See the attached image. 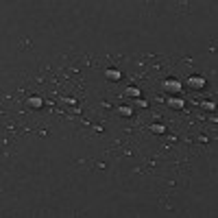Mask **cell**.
<instances>
[{
    "instance_id": "2",
    "label": "cell",
    "mask_w": 218,
    "mask_h": 218,
    "mask_svg": "<svg viewBox=\"0 0 218 218\" xmlns=\"http://www.w3.org/2000/svg\"><path fill=\"white\" fill-rule=\"evenodd\" d=\"M190 85H192V87H203V85H205V81H203V79H190Z\"/></svg>"
},
{
    "instance_id": "6",
    "label": "cell",
    "mask_w": 218,
    "mask_h": 218,
    "mask_svg": "<svg viewBox=\"0 0 218 218\" xmlns=\"http://www.w3.org/2000/svg\"><path fill=\"white\" fill-rule=\"evenodd\" d=\"M153 131H155V133H164V127H161V124H153Z\"/></svg>"
},
{
    "instance_id": "8",
    "label": "cell",
    "mask_w": 218,
    "mask_h": 218,
    "mask_svg": "<svg viewBox=\"0 0 218 218\" xmlns=\"http://www.w3.org/2000/svg\"><path fill=\"white\" fill-rule=\"evenodd\" d=\"M170 105H172V107H179V109L183 107V103H181V100H170Z\"/></svg>"
},
{
    "instance_id": "1",
    "label": "cell",
    "mask_w": 218,
    "mask_h": 218,
    "mask_svg": "<svg viewBox=\"0 0 218 218\" xmlns=\"http://www.w3.org/2000/svg\"><path fill=\"white\" fill-rule=\"evenodd\" d=\"M166 90H168V92H179V90H181V83H179V81H166Z\"/></svg>"
},
{
    "instance_id": "4",
    "label": "cell",
    "mask_w": 218,
    "mask_h": 218,
    "mask_svg": "<svg viewBox=\"0 0 218 218\" xmlns=\"http://www.w3.org/2000/svg\"><path fill=\"white\" fill-rule=\"evenodd\" d=\"M29 107H41V98H31L29 100Z\"/></svg>"
},
{
    "instance_id": "3",
    "label": "cell",
    "mask_w": 218,
    "mask_h": 218,
    "mask_svg": "<svg viewBox=\"0 0 218 218\" xmlns=\"http://www.w3.org/2000/svg\"><path fill=\"white\" fill-rule=\"evenodd\" d=\"M107 79H111V81H118V79H120V72H118V70H107Z\"/></svg>"
},
{
    "instance_id": "5",
    "label": "cell",
    "mask_w": 218,
    "mask_h": 218,
    "mask_svg": "<svg viewBox=\"0 0 218 218\" xmlns=\"http://www.w3.org/2000/svg\"><path fill=\"white\" fill-rule=\"evenodd\" d=\"M124 92H127L129 96H140V90H135V87H127Z\"/></svg>"
},
{
    "instance_id": "7",
    "label": "cell",
    "mask_w": 218,
    "mask_h": 218,
    "mask_svg": "<svg viewBox=\"0 0 218 218\" xmlns=\"http://www.w3.org/2000/svg\"><path fill=\"white\" fill-rule=\"evenodd\" d=\"M120 114L122 116H131V107H120Z\"/></svg>"
}]
</instances>
